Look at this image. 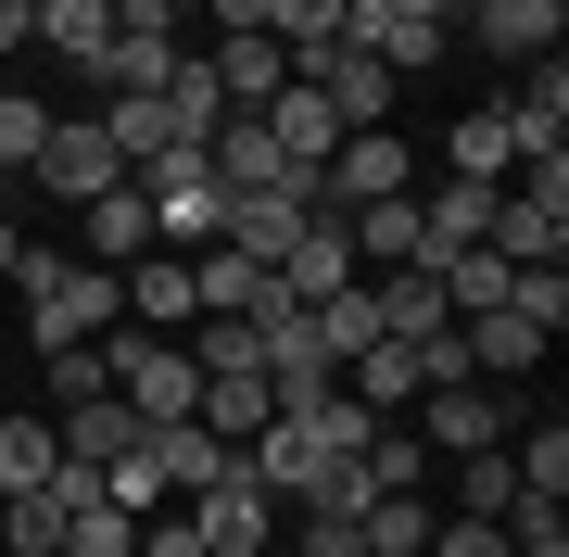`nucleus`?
Segmentation results:
<instances>
[{
  "label": "nucleus",
  "mask_w": 569,
  "mask_h": 557,
  "mask_svg": "<svg viewBox=\"0 0 569 557\" xmlns=\"http://www.w3.org/2000/svg\"><path fill=\"white\" fill-rule=\"evenodd\" d=\"M26 342H102L114 317H127V291H114V267H89V253H26Z\"/></svg>",
  "instance_id": "nucleus-1"
},
{
  "label": "nucleus",
  "mask_w": 569,
  "mask_h": 557,
  "mask_svg": "<svg viewBox=\"0 0 569 557\" xmlns=\"http://www.w3.org/2000/svg\"><path fill=\"white\" fill-rule=\"evenodd\" d=\"M291 77L342 115V140H355V127H392V89H406L380 51H355V39H305V51H291Z\"/></svg>",
  "instance_id": "nucleus-2"
},
{
  "label": "nucleus",
  "mask_w": 569,
  "mask_h": 557,
  "mask_svg": "<svg viewBox=\"0 0 569 557\" xmlns=\"http://www.w3.org/2000/svg\"><path fill=\"white\" fill-rule=\"evenodd\" d=\"M51 190V203H102V190L127 178V152L102 140V115H51V140H39V166H26Z\"/></svg>",
  "instance_id": "nucleus-3"
},
{
  "label": "nucleus",
  "mask_w": 569,
  "mask_h": 557,
  "mask_svg": "<svg viewBox=\"0 0 569 557\" xmlns=\"http://www.w3.org/2000/svg\"><path fill=\"white\" fill-rule=\"evenodd\" d=\"M178 13H152V0H114V39H102V63H89V77H102V102L114 89H164L178 77Z\"/></svg>",
  "instance_id": "nucleus-4"
},
{
  "label": "nucleus",
  "mask_w": 569,
  "mask_h": 557,
  "mask_svg": "<svg viewBox=\"0 0 569 557\" xmlns=\"http://www.w3.org/2000/svg\"><path fill=\"white\" fill-rule=\"evenodd\" d=\"M190 533H203V557H266V533H279V507H266L253 481H241V456H228V469L203 481V495H190Z\"/></svg>",
  "instance_id": "nucleus-5"
},
{
  "label": "nucleus",
  "mask_w": 569,
  "mask_h": 557,
  "mask_svg": "<svg viewBox=\"0 0 569 557\" xmlns=\"http://www.w3.org/2000/svg\"><path fill=\"white\" fill-rule=\"evenodd\" d=\"M305 216H317V190H305V178H291V190H228V228H216V241H228V253H253V267H279V253L305 241Z\"/></svg>",
  "instance_id": "nucleus-6"
},
{
  "label": "nucleus",
  "mask_w": 569,
  "mask_h": 557,
  "mask_svg": "<svg viewBox=\"0 0 569 557\" xmlns=\"http://www.w3.org/2000/svg\"><path fill=\"white\" fill-rule=\"evenodd\" d=\"M114 291H127V330H190V317H203V291H190V253H127L114 267Z\"/></svg>",
  "instance_id": "nucleus-7"
},
{
  "label": "nucleus",
  "mask_w": 569,
  "mask_h": 557,
  "mask_svg": "<svg viewBox=\"0 0 569 557\" xmlns=\"http://www.w3.org/2000/svg\"><path fill=\"white\" fill-rule=\"evenodd\" d=\"M418 444H430V456H481V444H507V392H493V380H430Z\"/></svg>",
  "instance_id": "nucleus-8"
},
{
  "label": "nucleus",
  "mask_w": 569,
  "mask_h": 557,
  "mask_svg": "<svg viewBox=\"0 0 569 557\" xmlns=\"http://www.w3.org/2000/svg\"><path fill=\"white\" fill-rule=\"evenodd\" d=\"M507 140H519V166L531 152H569V63H519V89H507Z\"/></svg>",
  "instance_id": "nucleus-9"
},
{
  "label": "nucleus",
  "mask_w": 569,
  "mask_h": 557,
  "mask_svg": "<svg viewBox=\"0 0 569 557\" xmlns=\"http://www.w3.org/2000/svg\"><path fill=\"white\" fill-rule=\"evenodd\" d=\"M468 39L507 51V63H545L569 39V0H468Z\"/></svg>",
  "instance_id": "nucleus-10"
},
{
  "label": "nucleus",
  "mask_w": 569,
  "mask_h": 557,
  "mask_svg": "<svg viewBox=\"0 0 569 557\" xmlns=\"http://www.w3.org/2000/svg\"><path fill=\"white\" fill-rule=\"evenodd\" d=\"M342 279H367V267H355V228H342V216H305V241L279 253V291H291V305H329Z\"/></svg>",
  "instance_id": "nucleus-11"
},
{
  "label": "nucleus",
  "mask_w": 569,
  "mask_h": 557,
  "mask_svg": "<svg viewBox=\"0 0 569 557\" xmlns=\"http://www.w3.org/2000/svg\"><path fill=\"white\" fill-rule=\"evenodd\" d=\"M51 431H63L77 469H127V456H140V406H127V392H89V406H63Z\"/></svg>",
  "instance_id": "nucleus-12"
},
{
  "label": "nucleus",
  "mask_w": 569,
  "mask_h": 557,
  "mask_svg": "<svg viewBox=\"0 0 569 557\" xmlns=\"http://www.w3.org/2000/svg\"><path fill=\"white\" fill-rule=\"evenodd\" d=\"M203 166H216V190H291V152L266 140V115H228L203 140Z\"/></svg>",
  "instance_id": "nucleus-13"
},
{
  "label": "nucleus",
  "mask_w": 569,
  "mask_h": 557,
  "mask_svg": "<svg viewBox=\"0 0 569 557\" xmlns=\"http://www.w3.org/2000/svg\"><path fill=\"white\" fill-rule=\"evenodd\" d=\"M140 469L164 481V495H203V481L228 469V444L203 431V418H164V431H140Z\"/></svg>",
  "instance_id": "nucleus-14"
},
{
  "label": "nucleus",
  "mask_w": 569,
  "mask_h": 557,
  "mask_svg": "<svg viewBox=\"0 0 569 557\" xmlns=\"http://www.w3.org/2000/svg\"><path fill=\"white\" fill-rule=\"evenodd\" d=\"M203 77L228 89V115H266V102H279V77H291V51L253 26V39H216V63H203Z\"/></svg>",
  "instance_id": "nucleus-15"
},
{
  "label": "nucleus",
  "mask_w": 569,
  "mask_h": 557,
  "mask_svg": "<svg viewBox=\"0 0 569 557\" xmlns=\"http://www.w3.org/2000/svg\"><path fill=\"white\" fill-rule=\"evenodd\" d=\"M102 39H114V0H39V39H26V51H51L63 77H89Z\"/></svg>",
  "instance_id": "nucleus-16"
},
{
  "label": "nucleus",
  "mask_w": 569,
  "mask_h": 557,
  "mask_svg": "<svg viewBox=\"0 0 569 557\" xmlns=\"http://www.w3.org/2000/svg\"><path fill=\"white\" fill-rule=\"evenodd\" d=\"M430 279H443V317H493L519 267H507L493 241H456V253H430Z\"/></svg>",
  "instance_id": "nucleus-17"
},
{
  "label": "nucleus",
  "mask_w": 569,
  "mask_h": 557,
  "mask_svg": "<svg viewBox=\"0 0 569 557\" xmlns=\"http://www.w3.org/2000/svg\"><path fill=\"white\" fill-rule=\"evenodd\" d=\"M89 216V267H127V253H152V190L140 178H114L102 203H77Z\"/></svg>",
  "instance_id": "nucleus-18"
},
{
  "label": "nucleus",
  "mask_w": 569,
  "mask_h": 557,
  "mask_svg": "<svg viewBox=\"0 0 569 557\" xmlns=\"http://www.w3.org/2000/svg\"><path fill=\"white\" fill-rule=\"evenodd\" d=\"M342 392H355L367 418H406V406H418V355H406V342L380 330L367 355H342Z\"/></svg>",
  "instance_id": "nucleus-19"
},
{
  "label": "nucleus",
  "mask_w": 569,
  "mask_h": 557,
  "mask_svg": "<svg viewBox=\"0 0 569 557\" xmlns=\"http://www.w3.org/2000/svg\"><path fill=\"white\" fill-rule=\"evenodd\" d=\"M140 545V519H127L102 481H89V495H63V519H51V557H127Z\"/></svg>",
  "instance_id": "nucleus-20"
},
{
  "label": "nucleus",
  "mask_w": 569,
  "mask_h": 557,
  "mask_svg": "<svg viewBox=\"0 0 569 557\" xmlns=\"http://www.w3.org/2000/svg\"><path fill=\"white\" fill-rule=\"evenodd\" d=\"M367 305H380V330H392V342H430V330H456V317H443V279H430V267H392V279H367Z\"/></svg>",
  "instance_id": "nucleus-21"
},
{
  "label": "nucleus",
  "mask_w": 569,
  "mask_h": 557,
  "mask_svg": "<svg viewBox=\"0 0 569 557\" xmlns=\"http://www.w3.org/2000/svg\"><path fill=\"white\" fill-rule=\"evenodd\" d=\"M355 267H418V190H392V203H355Z\"/></svg>",
  "instance_id": "nucleus-22"
},
{
  "label": "nucleus",
  "mask_w": 569,
  "mask_h": 557,
  "mask_svg": "<svg viewBox=\"0 0 569 557\" xmlns=\"http://www.w3.org/2000/svg\"><path fill=\"white\" fill-rule=\"evenodd\" d=\"M443 166H456V178H493V190H507V166H519V140H507V102H481V115H456V140H443Z\"/></svg>",
  "instance_id": "nucleus-23"
},
{
  "label": "nucleus",
  "mask_w": 569,
  "mask_h": 557,
  "mask_svg": "<svg viewBox=\"0 0 569 557\" xmlns=\"http://www.w3.org/2000/svg\"><path fill=\"white\" fill-rule=\"evenodd\" d=\"M51 469H63V431H51V418H0V495H39Z\"/></svg>",
  "instance_id": "nucleus-24"
},
{
  "label": "nucleus",
  "mask_w": 569,
  "mask_h": 557,
  "mask_svg": "<svg viewBox=\"0 0 569 557\" xmlns=\"http://www.w3.org/2000/svg\"><path fill=\"white\" fill-rule=\"evenodd\" d=\"M355 469H367V495H418V481H430V444L406 431V418H380V431H367V456H355Z\"/></svg>",
  "instance_id": "nucleus-25"
},
{
  "label": "nucleus",
  "mask_w": 569,
  "mask_h": 557,
  "mask_svg": "<svg viewBox=\"0 0 569 557\" xmlns=\"http://www.w3.org/2000/svg\"><path fill=\"white\" fill-rule=\"evenodd\" d=\"M507 507H519V456H507V444L456 456V519H507Z\"/></svg>",
  "instance_id": "nucleus-26"
},
{
  "label": "nucleus",
  "mask_w": 569,
  "mask_h": 557,
  "mask_svg": "<svg viewBox=\"0 0 569 557\" xmlns=\"http://www.w3.org/2000/svg\"><path fill=\"white\" fill-rule=\"evenodd\" d=\"M355 533H367V557H418V545H430V507H418V495H367Z\"/></svg>",
  "instance_id": "nucleus-27"
},
{
  "label": "nucleus",
  "mask_w": 569,
  "mask_h": 557,
  "mask_svg": "<svg viewBox=\"0 0 569 557\" xmlns=\"http://www.w3.org/2000/svg\"><path fill=\"white\" fill-rule=\"evenodd\" d=\"M39 140H51V102H39V89H0V178H26V166H39Z\"/></svg>",
  "instance_id": "nucleus-28"
},
{
  "label": "nucleus",
  "mask_w": 569,
  "mask_h": 557,
  "mask_svg": "<svg viewBox=\"0 0 569 557\" xmlns=\"http://www.w3.org/2000/svg\"><path fill=\"white\" fill-rule=\"evenodd\" d=\"M39 392H51V418L89 406V392H114V380H102V342H51V355H39Z\"/></svg>",
  "instance_id": "nucleus-29"
},
{
  "label": "nucleus",
  "mask_w": 569,
  "mask_h": 557,
  "mask_svg": "<svg viewBox=\"0 0 569 557\" xmlns=\"http://www.w3.org/2000/svg\"><path fill=\"white\" fill-rule=\"evenodd\" d=\"M317 317V342L329 355H367V342H380V305H367V279H342V291H329V305H305Z\"/></svg>",
  "instance_id": "nucleus-30"
},
{
  "label": "nucleus",
  "mask_w": 569,
  "mask_h": 557,
  "mask_svg": "<svg viewBox=\"0 0 569 557\" xmlns=\"http://www.w3.org/2000/svg\"><path fill=\"white\" fill-rule=\"evenodd\" d=\"M519 495H569V418H545V431H519Z\"/></svg>",
  "instance_id": "nucleus-31"
},
{
  "label": "nucleus",
  "mask_w": 569,
  "mask_h": 557,
  "mask_svg": "<svg viewBox=\"0 0 569 557\" xmlns=\"http://www.w3.org/2000/svg\"><path fill=\"white\" fill-rule=\"evenodd\" d=\"M507 305H519L531 330L557 342V330H569V267H519V279H507Z\"/></svg>",
  "instance_id": "nucleus-32"
},
{
  "label": "nucleus",
  "mask_w": 569,
  "mask_h": 557,
  "mask_svg": "<svg viewBox=\"0 0 569 557\" xmlns=\"http://www.w3.org/2000/svg\"><path fill=\"white\" fill-rule=\"evenodd\" d=\"M266 39L305 51V39H342V0H266Z\"/></svg>",
  "instance_id": "nucleus-33"
},
{
  "label": "nucleus",
  "mask_w": 569,
  "mask_h": 557,
  "mask_svg": "<svg viewBox=\"0 0 569 557\" xmlns=\"http://www.w3.org/2000/svg\"><path fill=\"white\" fill-rule=\"evenodd\" d=\"M418 557H519V545H507V519H443Z\"/></svg>",
  "instance_id": "nucleus-34"
},
{
  "label": "nucleus",
  "mask_w": 569,
  "mask_h": 557,
  "mask_svg": "<svg viewBox=\"0 0 569 557\" xmlns=\"http://www.w3.org/2000/svg\"><path fill=\"white\" fill-rule=\"evenodd\" d=\"M305 557H367V533H355V519H329V507H305Z\"/></svg>",
  "instance_id": "nucleus-35"
},
{
  "label": "nucleus",
  "mask_w": 569,
  "mask_h": 557,
  "mask_svg": "<svg viewBox=\"0 0 569 557\" xmlns=\"http://www.w3.org/2000/svg\"><path fill=\"white\" fill-rule=\"evenodd\" d=\"M26 39H39V0H0V63H26Z\"/></svg>",
  "instance_id": "nucleus-36"
},
{
  "label": "nucleus",
  "mask_w": 569,
  "mask_h": 557,
  "mask_svg": "<svg viewBox=\"0 0 569 557\" xmlns=\"http://www.w3.org/2000/svg\"><path fill=\"white\" fill-rule=\"evenodd\" d=\"M13 267H26V228H13V216H0V279H13Z\"/></svg>",
  "instance_id": "nucleus-37"
},
{
  "label": "nucleus",
  "mask_w": 569,
  "mask_h": 557,
  "mask_svg": "<svg viewBox=\"0 0 569 557\" xmlns=\"http://www.w3.org/2000/svg\"><path fill=\"white\" fill-rule=\"evenodd\" d=\"M152 13H203V0H152Z\"/></svg>",
  "instance_id": "nucleus-38"
},
{
  "label": "nucleus",
  "mask_w": 569,
  "mask_h": 557,
  "mask_svg": "<svg viewBox=\"0 0 569 557\" xmlns=\"http://www.w3.org/2000/svg\"><path fill=\"white\" fill-rule=\"evenodd\" d=\"M0 216H13V178H0Z\"/></svg>",
  "instance_id": "nucleus-39"
},
{
  "label": "nucleus",
  "mask_w": 569,
  "mask_h": 557,
  "mask_svg": "<svg viewBox=\"0 0 569 557\" xmlns=\"http://www.w3.org/2000/svg\"><path fill=\"white\" fill-rule=\"evenodd\" d=\"M443 13H456V0H443Z\"/></svg>",
  "instance_id": "nucleus-40"
}]
</instances>
